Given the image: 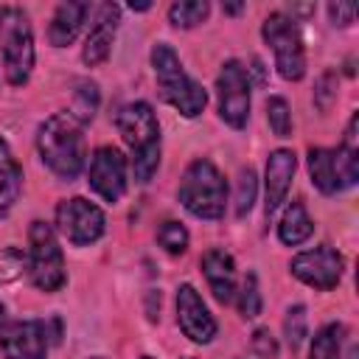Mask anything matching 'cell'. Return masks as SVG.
Masks as SVG:
<instances>
[{"mask_svg":"<svg viewBox=\"0 0 359 359\" xmlns=\"http://www.w3.org/2000/svg\"><path fill=\"white\" fill-rule=\"evenodd\" d=\"M36 151L59 180H76L87 160L81 123L70 112H56L45 118L36 129Z\"/></svg>","mask_w":359,"mask_h":359,"instance_id":"obj_1","label":"cell"},{"mask_svg":"<svg viewBox=\"0 0 359 359\" xmlns=\"http://www.w3.org/2000/svg\"><path fill=\"white\" fill-rule=\"evenodd\" d=\"M118 135L132 151V174L137 182H149L160 165V123L146 101L123 104L115 115Z\"/></svg>","mask_w":359,"mask_h":359,"instance_id":"obj_2","label":"cell"},{"mask_svg":"<svg viewBox=\"0 0 359 359\" xmlns=\"http://www.w3.org/2000/svg\"><path fill=\"white\" fill-rule=\"evenodd\" d=\"M151 67H154V79H157V90L160 98L165 104H171L180 115L185 118H196L205 104H208V93L202 90L199 81H194L180 56L174 53V48L168 42H157L151 48Z\"/></svg>","mask_w":359,"mask_h":359,"instance_id":"obj_3","label":"cell"},{"mask_svg":"<svg viewBox=\"0 0 359 359\" xmlns=\"http://www.w3.org/2000/svg\"><path fill=\"white\" fill-rule=\"evenodd\" d=\"M177 196L191 216L216 222L224 216V208H227V182L210 160L196 157L182 171Z\"/></svg>","mask_w":359,"mask_h":359,"instance_id":"obj_4","label":"cell"},{"mask_svg":"<svg viewBox=\"0 0 359 359\" xmlns=\"http://www.w3.org/2000/svg\"><path fill=\"white\" fill-rule=\"evenodd\" d=\"M0 56H3L6 81L11 87H22L31 79L36 53H34L31 20L20 6L0 8Z\"/></svg>","mask_w":359,"mask_h":359,"instance_id":"obj_5","label":"cell"},{"mask_svg":"<svg viewBox=\"0 0 359 359\" xmlns=\"http://www.w3.org/2000/svg\"><path fill=\"white\" fill-rule=\"evenodd\" d=\"M28 275L39 292H56L67 280L65 255H62L56 230L39 219L31 222V230H28Z\"/></svg>","mask_w":359,"mask_h":359,"instance_id":"obj_6","label":"cell"},{"mask_svg":"<svg viewBox=\"0 0 359 359\" xmlns=\"http://www.w3.org/2000/svg\"><path fill=\"white\" fill-rule=\"evenodd\" d=\"M356 154L359 151L345 143H339L337 149H323V146L309 149L306 165H309L311 185L328 196L339 194L345 188H353L359 180V157Z\"/></svg>","mask_w":359,"mask_h":359,"instance_id":"obj_7","label":"cell"},{"mask_svg":"<svg viewBox=\"0 0 359 359\" xmlns=\"http://www.w3.org/2000/svg\"><path fill=\"white\" fill-rule=\"evenodd\" d=\"M261 36L275 53L278 73L286 81H300L306 76V48H303V36H300L294 17L283 11L269 14L261 25Z\"/></svg>","mask_w":359,"mask_h":359,"instance_id":"obj_8","label":"cell"},{"mask_svg":"<svg viewBox=\"0 0 359 359\" xmlns=\"http://www.w3.org/2000/svg\"><path fill=\"white\" fill-rule=\"evenodd\" d=\"M56 230L73 247H87L104 236L107 219L95 202H90L84 196H70L56 205Z\"/></svg>","mask_w":359,"mask_h":359,"instance_id":"obj_9","label":"cell"},{"mask_svg":"<svg viewBox=\"0 0 359 359\" xmlns=\"http://www.w3.org/2000/svg\"><path fill=\"white\" fill-rule=\"evenodd\" d=\"M216 93H219V118L233 126L244 129L250 121V73L241 62L227 59L216 76Z\"/></svg>","mask_w":359,"mask_h":359,"instance_id":"obj_10","label":"cell"},{"mask_svg":"<svg viewBox=\"0 0 359 359\" xmlns=\"http://www.w3.org/2000/svg\"><path fill=\"white\" fill-rule=\"evenodd\" d=\"M292 275L311 286V289H320V292H328L334 289L339 280H342V269H345V261L342 255L328 247V244H320L314 250H306V252H297L289 264Z\"/></svg>","mask_w":359,"mask_h":359,"instance_id":"obj_11","label":"cell"},{"mask_svg":"<svg viewBox=\"0 0 359 359\" xmlns=\"http://www.w3.org/2000/svg\"><path fill=\"white\" fill-rule=\"evenodd\" d=\"M87 182L104 202H118L126 194V157L115 146H101L90 157Z\"/></svg>","mask_w":359,"mask_h":359,"instance_id":"obj_12","label":"cell"},{"mask_svg":"<svg viewBox=\"0 0 359 359\" xmlns=\"http://www.w3.org/2000/svg\"><path fill=\"white\" fill-rule=\"evenodd\" d=\"M50 334L45 320H20L0 334L3 359H48Z\"/></svg>","mask_w":359,"mask_h":359,"instance_id":"obj_13","label":"cell"},{"mask_svg":"<svg viewBox=\"0 0 359 359\" xmlns=\"http://www.w3.org/2000/svg\"><path fill=\"white\" fill-rule=\"evenodd\" d=\"M177 323H180L182 334L199 345H208L219 331L213 314L208 311L205 300L199 297V292L191 283H182L177 289Z\"/></svg>","mask_w":359,"mask_h":359,"instance_id":"obj_14","label":"cell"},{"mask_svg":"<svg viewBox=\"0 0 359 359\" xmlns=\"http://www.w3.org/2000/svg\"><path fill=\"white\" fill-rule=\"evenodd\" d=\"M297 171V157L292 149H275L266 157V171H264V191H266V202H264V213L266 222L278 213V208L286 202V194L292 188Z\"/></svg>","mask_w":359,"mask_h":359,"instance_id":"obj_15","label":"cell"},{"mask_svg":"<svg viewBox=\"0 0 359 359\" xmlns=\"http://www.w3.org/2000/svg\"><path fill=\"white\" fill-rule=\"evenodd\" d=\"M118 22H121V6L104 3L98 8V14H95V22H93L90 34H87V42H84V50H81V59H84L87 67H98V65H104L109 59Z\"/></svg>","mask_w":359,"mask_h":359,"instance_id":"obj_16","label":"cell"},{"mask_svg":"<svg viewBox=\"0 0 359 359\" xmlns=\"http://www.w3.org/2000/svg\"><path fill=\"white\" fill-rule=\"evenodd\" d=\"M199 266H202V275L219 303L236 300V261L230 252H224L222 247H210L202 255Z\"/></svg>","mask_w":359,"mask_h":359,"instance_id":"obj_17","label":"cell"},{"mask_svg":"<svg viewBox=\"0 0 359 359\" xmlns=\"http://www.w3.org/2000/svg\"><path fill=\"white\" fill-rule=\"evenodd\" d=\"M90 17V3H59L53 17H50V28H48V39L53 48H65L70 45L81 25Z\"/></svg>","mask_w":359,"mask_h":359,"instance_id":"obj_18","label":"cell"},{"mask_svg":"<svg viewBox=\"0 0 359 359\" xmlns=\"http://www.w3.org/2000/svg\"><path fill=\"white\" fill-rule=\"evenodd\" d=\"M22 191V165L17 163L11 146L0 137V216H6Z\"/></svg>","mask_w":359,"mask_h":359,"instance_id":"obj_19","label":"cell"},{"mask_svg":"<svg viewBox=\"0 0 359 359\" xmlns=\"http://www.w3.org/2000/svg\"><path fill=\"white\" fill-rule=\"evenodd\" d=\"M311 233H314V222L309 219L306 205H303L300 199H292V202L286 205L280 222H278V238H280L283 244H289V247H297V244H303L306 238H311Z\"/></svg>","mask_w":359,"mask_h":359,"instance_id":"obj_20","label":"cell"},{"mask_svg":"<svg viewBox=\"0 0 359 359\" xmlns=\"http://www.w3.org/2000/svg\"><path fill=\"white\" fill-rule=\"evenodd\" d=\"M98 104H101V93H98V84L90 81V79H79L73 84V104H70V115L84 126L95 118L98 112Z\"/></svg>","mask_w":359,"mask_h":359,"instance_id":"obj_21","label":"cell"},{"mask_svg":"<svg viewBox=\"0 0 359 359\" xmlns=\"http://www.w3.org/2000/svg\"><path fill=\"white\" fill-rule=\"evenodd\" d=\"M342 334H345V328L339 323L323 325L311 339L309 359H339L342 356Z\"/></svg>","mask_w":359,"mask_h":359,"instance_id":"obj_22","label":"cell"},{"mask_svg":"<svg viewBox=\"0 0 359 359\" xmlns=\"http://www.w3.org/2000/svg\"><path fill=\"white\" fill-rule=\"evenodd\" d=\"M210 14V3L208 0H177L168 8V22L174 28H196L199 22H205Z\"/></svg>","mask_w":359,"mask_h":359,"instance_id":"obj_23","label":"cell"},{"mask_svg":"<svg viewBox=\"0 0 359 359\" xmlns=\"http://www.w3.org/2000/svg\"><path fill=\"white\" fill-rule=\"evenodd\" d=\"M236 303H238V314H241L244 320H252V317L261 314L264 300H261V289H258L255 272H247V275H244V283H241V289L236 292Z\"/></svg>","mask_w":359,"mask_h":359,"instance_id":"obj_24","label":"cell"},{"mask_svg":"<svg viewBox=\"0 0 359 359\" xmlns=\"http://www.w3.org/2000/svg\"><path fill=\"white\" fill-rule=\"evenodd\" d=\"M255 194H258V180H255V171L247 165L238 171V180H236V216L238 219H244L252 210Z\"/></svg>","mask_w":359,"mask_h":359,"instance_id":"obj_25","label":"cell"},{"mask_svg":"<svg viewBox=\"0 0 359 359\" xmlns=\"http://www.w3.org/2000/svg\"><path fill=\"white\" fill-rule=\"evenodd\" d=\"M306 334H309V314H306V306L297 303V306H292V309L286 311V320H283V337H286L289 348L297 351V348L303 345Z\"/></svg>","mask_w":359,"mask_h":359,"instance_id":"obj_26","label":"cell"},{"mask_svg":"<svg viewBox=\"0 0 359 359\" xmlns=\"http://www.w3.org/2000/svg\"><path fill=\"white\" fill-rule=\"evenodd\" d=\"M157 244H160L168 255H182V252L188 250V230H185L180 222L168 219V222H163L160 230H157Z\"/></svg>","mask_w":359,"mask_h":359,"instance_id":"obj_27","label":"cell"},{"mask_svg":"<svg viewBox=\"0 0 359 359\" xmlns=\"http://www.w3.org/2000/svg\"><path fill=\"white\" fill-rule=\"evenodd\" d=\"M266 121H269V129L275 132V137H289L292 135V109H289L286 98L272 95L266 101Z\"/></svg>","mask_w":359,"mask_h":359,"instance_id":"obj_28","label":"cell"},{"mask_svg":"<svg viewBox=\"0 0 359 359\" xmlns=\"http://www.w3.org/2000/svg\"><path fill=\"white\" fill-rule=\"evenodd\" d=\"M334 101H337V73L325 70L314 84V104L320 112H328Z\"/></svg>","mask_w":359,"mask_h":359,"instance_id":"obj_29","label":"cell"},{"mask_svg":"<svg viewBox=\"0 0 359 359\" xmlns=\"http://www.w3.org/2000/svg\"><path fill=\"white\" fill-rule=\"evenodd\" d=\"M252 351L261 359H275L278 356V339L272 337L269 328H255L252 331Z\"/></svg>","mask_w":359,"mask_h":359,"instance_id":"obj_30","label":"cell"},{"mask_svg":"<svg viewBox=\"0 0 359 359\" xmlns=\"http://www.w3.org/2000/svg\"><path fill=\"white\" fill-rule=\"evenodd\" d=\"M328 17H331L334 25L345 28V25H351L353 17H356V3H331V6H328Z\"/></svg>","mask_w":359,"mask_h":359,"instance_id":"obj_31","label":"cell"},{"mask_svg":"<svg viewBox=\"0 0 359 359\" xmlns=\"http://www.w3.org/2000/svg\"><path fill=\"white\" fill-rule=\"evenodd\" d=\"M222 8H224L227 14H238V11L244 8V3H227V6H222Z\"/></svg>","mask_w":359,"mask_h":359,"instance_id":"obj_32","label":"cell"},{"mask_svg":"<svg viewBox=\"0 0 359 359\" xmlns=\"http://www.w3.org/2000/svg\"><path fill=\"white\" fill-rule=\"evenodd\" d=\"M129 8H132V11H149L151 3H129Z\"/></svg>","mask_w":359,"mask_h":359,"instance_id":"obj_33","label":"cell"},{"mask_svg":"<svg viewBox=\"0 0 359 359\" xmlns=\"http://www.w3.org/2000/svg\"><path fill=\"white\" fill-rule=\"evenodd\" d=\"M3 320H6V306H3V300H0V325H3Z\"/></svg>","mask_w":359,"mask_h":359,"instance_id":"obj_34","label":"cell"},{"mask_svg":"<svg viewBox=\"0 0 359 359\" xmlns=\"http://www.w3.org/2000/svg\"><path fill=\"white\" fill-rule=\"evenodd\" d=\"M140 359H154V356H140Z\"/></svg>","mask_w":359,"mask_h":359,"instance_id":"obj_35","label":"cell"},{"mask_svg":"<svg viewBox=\"0 0 359 359\" xmlns=\"http://www.w3.org/2000/svg\"><path fill=\"white\" fill-rule=\"evenodd\" d=\"M95 359H101V356H95Z\"/></svg>","mask_w":359,"mask_h":359,"instance_id":"obj_36","label":"cell"}]
</instances>
